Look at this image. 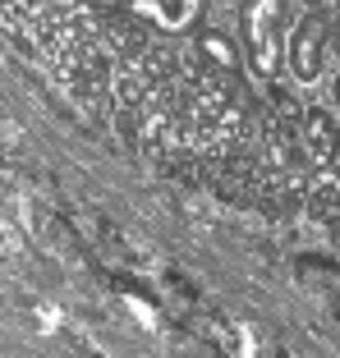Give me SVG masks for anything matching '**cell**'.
<instances>
[{"label":"cell","instance_id":"obj_1","mask_svg":"<svg viewBox=\"0 0 340 358\" xmlns=\"http://www.w3.org/2000/svg\"><path fill=\"white\" fill-rule=\"evenodd\" d=\"M331 96H336V106H340V74H336V83H331Z\"/></svg>","mask_w":340,"mask_h":358}]
</instances>
